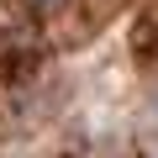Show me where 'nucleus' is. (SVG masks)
Segmentation results:
<instances>
[{
    "label": "nucleus",
    "instance_id": "f257e3e1",
    "mask_svg": "<svg viewBox=\"0 0 158 158\" xmlns=\"http://www.w3.org/2000/svg\"><path fill=\"white\" fill-rule=\"evenodd\" d=\"M32 6H37V11H58L63 0H32Z\"/></svg>",
    "mask_w": 158,
    "mask_h": 158
}]
</instances>
